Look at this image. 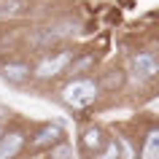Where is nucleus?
I'll list each match as a JSON object with an SVG mask.
<instances>
[{
  "instance_id": "f257e3e1",
  "label": "nucleus",
  "mask_w": 159,
  "mask_h": 159,
  "mask_svg": "<svg viewBox=\"0 0 159 159\" xmlns=\"http://www.w3.org/2000/svg\"><path fill=\"white\" fill-rule=\"evenodd\" d=\"M62 100L65 105L70 108H86V105H92L97 100V84L89 81V78H78V81H70V84L62 89Z\"/></svg>"
},
{
  "instance_id": "f03ea898",
  "label": "nucleus",
  "mask_w": 159,
  "mask_h": 159,
  "mask_svg": "<svg viewBox=\"0 0 159 159\" xmlns=\"http://www.w3.org/2000/svg\"><path fill=\"white\" fill-rule=\"evenodd\" d=\"M67 62H70V54L62 51V54H57V57H51V59H43L41 65H38V70H35V75L38 78H54V75H59L65 70Z\"/></svg>"
},
{
  "instance_id": "7ed1b4c3",
  "label": "nucleus",
  "mask_w": 159,
  "mask_h": 159,
  "mask_svg": "<svg viewBox=\"0 0 159 159\" xmlns=\"http://www.w3.org/2000/svg\"><path fill=\"white\" fill-rule=\"evenodd\" d=\"M132 70L140 75V78H154V75L159 73V62H157V57H154V51H140V54L132 59Z\"/></svg>"
},
{
  "instance_id": "20e7f679",
  "label": "nucleus",
  "mask_w": 159,
  "mask_h": 159,
  "mask_svg": "<svg viewBox=\"0 0 159 159\" xmlns=\"http://www.w3.org/2000/svg\"><path fill=\"white\" fill-rule=\"evenodd\" d=\"M22 143H25V138H22L19 132L0 135V159H8V157H14V154H19Z\"/></svg>"
},
{
  "instance_id": "39448f33",
  "label": "nucleus",
  "mask_w": 159,
  "mask_h": 159,
  "mask_svg": "<svg viewBox=\"0 0 159 159\" xmlns=\"http://www.w3.org/2000/svg\"><path fill=\"white\" fill-rule=\"evenodd\" d=\"M59 138H62L59 124H49V127H43L41 132L35 135V146H38V148H43V146H54Z\"/></svg>"
},
{
  "instance_id": "423d86ee",
  "label": "nucleus",
  "mask_w": 159,
  "mask_h": 159,
  "mask_svg": "<svg viewBox=\"0 0 159 159\" xmlns=\"http://www.w3.org/2000/svg\"><path fill=\"white\" fill-rule=\"evenodd\" d=\"M27 75H30V67L27 65H6L3 67V78H6V81H14V84L25 81Z\"/></svg>"
},
{
  "instance_id": "0eeeda50",
  "label": "nucleus",
  "mask_w": 159,
  "mask_h": 159,
  "mask_svg": "<svg viewBox=\"0 0 159 159\" xmlns=\"http://www.w3.org/2000/svg\"><path fill=\"white\" fill-rule=\"evenodd\" d=\"M84 146L89 151H97L102 146V132L97 129V127H92V129H86V132H84Z\"/></svg>"
},
{
  "instance_id": "6e6552de",
  "label": "nucleus",
  "mask_w": 159,
  "mask_h": 159,
  "mask_svg": "<svg viewBox=\"0 0 159 159\" xmlns=\"http://www.w3.org/2000/svg\"><path fill=\"white\" fill-rule=\"evenodd\" d=\"M159 154V132H148V143L143 148V157L146 159H154Z\"/></svg>"
},
{
  "instance_id": "1a4fd4ad",
  "label": "nucleus",
  "mask_w": 159,
  "mask_h": 159,
  "mask_svg": "<svg viewBox=\"0 0 159 159\" xmlns=\"http://www.w3.org/2000/svg\"><path fill=\"white\" fill-rule=\"evenodd\" d=\"M19 11H22V3H16V0H11V3H3V6H0V19H6V16H16Z\"/></svg>"
},
{
  "instance_id": "9d476101",
  "label": "nucleus",
  "mask_w": 159,
  "mask_h": 159,
  "mask_svg": "<svg viewBox=\"0 0 159 159\" xmlns=\"http://www.w3.org/2000/svg\"><path fill=\"white\" fill-rule=\"evenodd\" d=\"M113 154L119 157V146H116V143H111V146H108V151H105V157H113Z\"/></svg>"
},
{
  "instance_id": "9b49d317",
  "label": "nucleus",
  "mask_w": 159,
  "mask_h": 159,
  "mask_svg": "<svg viewBox=\"0 0 159 159\" xmlns=\"http://www.w3.org/2000/svg\"><path fill=\"white\" fill-rule=\"evenodd\" d=\"M0 135H3V129H0Z\"/></svg>"
}]
</instances>
